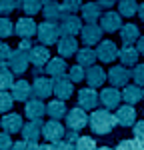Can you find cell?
I'll return each mask as SVG.
<instances>
[{"mask_svg":"<svg viewBox=\"0 0 144 150\" xmlns=\"http://www.w3.org/2000/svg\"><path fill=\"white\" fill-rule=\"evenodd\" d=\"M118 122H116V114H112L110 110L106 108H98V110H92V114H90V122H88V126L90 130L94 132V134H108V132H112L114 126H116Z\"/></svg>","mask_w":144,"mask_h":150,"instance_id":"6da1fadb","label":"cell"},{"mask_svg":"<svg viewBox=\"0 0 144 150\" xmlns=\"http://www.w3.org/2000/svg\"><path fill=\"white\" fill-rule=\"evenodd\" d=\"M36 34H38V42L48 46V44H58L62 32H60L58 22H48V20H44L42 24H38V32Z\"/></svg>","mask_w":144,"mask_h":150,"instance_id":"7a4b0ae2","label":"cell"},{"mask_svg":"<svg viewBox=\"0 0 144 150\" xmlns=\"http://www.w3.org/2000/svg\"><path fill=\"white\" fill-rule=\"evenodd\" d=\"M64 118H66V126L70 128V130H82V128L90 122V116L86 114V110L80 108V106L70 108Z\"/></svg>","mask_w":144,"mask_h":150,"instance_id":"3957f363","label":"cell"},{"mask_svg":"<svg viewBox=\"0 0 144 150\" xmlns=\"http://www.w3.org/2000/svg\"><path fill=\"white\" fill-rule=\"evenodd\" d=\"M58 26H60L62 36H76V34H80L82 28H84L82 20H80L76 14H64V16L60 18Z\"/></svg>","mask_w":144,"mask_h":150,"instance_id":"277c9868","label":"cell"},{"mask_svg":"<svg viewBox=\"0 0 144 150\" xmlns=\"http://www.w3.org/2000/svg\"><path fill=\"white\" fill-rule=\"evenodd\" d=\"M28 64H30V56H28L26 50H20V48L12 50L10 58H8V66H10V70L14 74H24Z\"/></svg>","mask_w":144,"mask_h":150,"instance_id":"5b68a950","label":"cell"},{"mask_svg":"<svg viewBox=\"0 0 144 150\" xmlns=\"http://www.w3.org/2000/svg\"><path fill=\"white\" fill-rule=\"evenodd\" d=\"M120 54V48L112 42V40H102L98 48H96V56L98 60H102L104 64H110V62H114Z\"/></svg>","mask_w":144,"mask_h":150,"instance_id":"8992f818","label":"cell"},{"mask_svg":"<svg viewBox=\"0 0 144 150\" xmlns=\"http://www.w3.org/2000/svg\"><path fill=\"white\" fill-rule=\"evenodd\" d=\"M64 134H66V130L64 126L60 124V120H48L44 122V128H42V136L50 142V144H54V142H58V140L64 138Z\"/></svg>","mask_w":144,"mask_h":150,"instance_id":"52a82bcc","label":"cell"},{"mask_svg":"<svg viewBox=\"0 0 144 150\" xmlns=\"http://www.w3.org/2000/svg\"><path fill=\"white\" fill-rule=\"evenodd\" d=\"M32 92H34V98H40V100H44L50 94H54V82H52V78L36 76L34 84H32Z\"/></svg>","mask_w":144,"mask_h":150,"instance_id":"ba28073f","label":"cell"},{"mask_svg":"<svg viewBox=\"0 0 144 150\" xmlns=\"http://www.w3.org/2000/svg\"><path fill=\"white\" fill-rule=\"evenodd\" d=\"M130 78H132V70H128L126 66H112L110 72H108V80L114 88H118V86L124 88Z\"/></svg>","mask_w":144,"mask_h":150,"instance_id":"9c48e42d","label":"cell"},{"mask_svg":"<svg viewBox=\"0 0 144 150\" xmlns=\"http://www.w3.org/2000/svg\"><path fill=\"white\" fill-rule=\"evenodd\" d=\"M36 32H38V24H36L30 16L20 18L18 22L14 24V34L18 36L20 40H22V38H32Z\"/></svg>","mask_w":144,"mask_h":150,"instance_id":"30bf717a","label":"cell"},{"mask_svg":"<svg viewBox=\"0 0 144 150\" xmlns=\"http://www.w3.org/2000/svg\"><path fill=\"white\" fill-rule=\"evenodd\" d=\"M54 82V96L60 98V100H66V98H70L72 92H74V88H72V84L74 82L70 80V76H58V78H52Z\"/></svg>","mask_w":144,"mask_h":150,"instance_id":"8fae6325","label":"cell"},{"mask_svg":"<svg viewBox=\"0 0 144 150\" xmlns=\"http://www.w3.org/2000/svg\"><path fill=\"white\" fill-rule=\"evenodd\" d=\"M100 26H102V30L108 32V34H112V32H118L120 28L124 26L122 24V16H120V12H104L102 14V18H100Z\"/></svg>","mask_w":144,"mask_h":150,"instance_id":"7c38bea8","label":"cell"},{"mask_svg":"<svg viewBox=\"0 0 144 150\" xmlns=\"http://www.w3.org/2000/svg\"><path fill=\"white\" fill-rule=\"evenodd\" d=\"M100 102V94L96 92L94 88H82L78 90V106L80 108H86V110H94Z\"/></svg>","mask_w":144,"mask_h":150,"instance_id":"4fadbf2b","label":"cell"},{"mask_svg":"<svg viewBox=\"0 0 144 150\" xmlns=\"http://www.w3.org/2000/svg\"><path fill=\"white\" fill-rule=\"evenodd\" d=\"M0 126L4 132L8 134H16V132H22L24 122H22V116L20 114H14V112H6L0 120Z\"/></svg>","mask_w":144,"mask_h":150,"instance_id":"5bb4252c","label":"cell"},{"mask_svg":"<svg viewBox=\"0 0 144 150\" xmlns=\"http://www.w3.org/2000/svg\"><path fill=\"white\" fill-rule=\"evenodd\" d=\"M102 32H104V30H102L100 24H86V26L82 28V32H80L84 46L100 44V40H102Z\"/></svg>","mask_w":144,"mask_h":150,"instance_id":"9a60e30c","label":"cell"},{"mask_svg":"<svg viewBox=\"0 0 144 150\" xmlns=\"http://www.w3.org/2000/svg\"><path fill=\"white\" fill-rule=\"evenodd\" d=\"M120 100H122V92H118V88H114V86L102 88V92H100V104H102V108H106V110L118 108Z\"/></svg>","mask_w":144,"mask_h":150,"instance_id":"2e32d148","label":"cell"},{"mask_svg":"<svg viewBox=\"0 0 144 150\" xmlns=\"http://www.w3.org/2000/svg\"><path fill=\"white\" fill-rule=\"evenodd\" d=\"M116 122L124 128L134 126V124L138 122V120H136V108H132V104L118 106V108H116Z\"/></svg>","mask_w":144,"mask_h":150,"instance_id":"e0dca14e","label":"cell"},{"mask_svg":"<svg viewBox=\"0 0 144 150\" xmlns=\"http://www.w3.org/2000/svg\"><path fill=\"white\" fill-rule=\"evenodd\" d=\"M24 114H26L28 120H42V116L46 114V104L42 102L40 98H30L26 102Z\"/></svg>","mask_w":144,"mask_h":150,"instance_id":"ac0fdd59","label":"cell"},{"mask_svg":"<svg viewBox=\"0 0 144 150\" xmlns=\"http://www.w3.org/2000/svg\"><path fill=\"white\" fill-rule=\"evenodd\" d=\"M10 94L14 100H18V102H28L34 92H32V86L28 84L26 80H16L14 82V86L10 88Z\"/></svg>","mask_w":144,"mask_h":150,"instance_id":"d6986e66","label":"cell"},{"mask_svg":"<svg viewBox=\"0 0 144 150\" xmlns=\"http://www.w3.org/2000/svg\"><path fill=\"white\" fill-rule=\"evenodd\" d=\"M28 56H30V62H32L34 66L46 68L48 60H50V52H48V46H44V44H36V46H32V50L28 52Z\"/></svg>","mask_w":144,"mask_h":150,"instance_id":"ffe728a7","label":"cell"},{"mask_svg":"<svg viewBox=\"0 0 144 150\" xmlns=\"http://www.w3.org/2000/svg\"><path fill=\"white\" fill-rule=\"evenodd\" d=\"M56 48H58V54L62 58H70L78 52V42L74 36H60Z\"/></svg>","mask_w":144,"mask_h":150,"instance_id":"44dd1931","label":"cell"},{"mask_svg":"<svg viewBox=\"0 0 144 150\" xmlns=\"http://www.w3.org/2000/svg\"><path fill=\"white\" fill-rule=\"evenodd\" d=\"M42 16H44V20H48V22H58L60 18L64 16L62 4L56 2V0H48V2H44V6H42Z\"/></svg>","mask_w":144,"mask_h":150,"instance_id":"7402d4cb","label":"cell"},{"mask_svg":"<svg viewBox=\"0 0 144 150\" xmlns=\"http://www.w3.org/2000/svg\"><path fill=\"white\" fill-rule=\"evenodd\" d=\"M138 56H140V52H138V48H134L132 44H122V48H120V62H122V66H136L138 64Z\"/></svg>","mask_w":144,"mask_h":150,"instance_id":"603a6c76","label":"cell"},{"mask_svg":"<svg viewBox=\"0 0 144 150\" xmlns=\"http://www.w3.org/2000/svg\"><path fill=\"white\" fill-rule=\"evenodd\" d=\"M80 12H82V20L86 24H96V20L102 18V6L98 2H86Z\"/></svg>","mask_w":144,"mask_h":150,"instance_id":"cb8c5ba5","label":"cell"},{"mask_svg":"<svg viewBox=\"0 0 144 150\" xmlns=\"http://www.w3.org/2000/svg\"><path fill=\"white\" fill-rule=\"evenodd\" d=\"M68 72V64L62 56H56V58H50L46 64V74L50 78H58V76H64Z\"/></svg>","mask_w":144,"mask_h":150,"instance_id":"d4e9b609","label":"cell"},{"mask_svg":"<svg viewBox=\"0 0 144 150\" xmlns=\"http://www.w3.org/2000/svg\"><path fill=\"white\" fill-rule=\"evenodd\" d=\"M108 78V74L102 70V66H90V68H86V82H88V86L90 88H98V86H102L104 80Z\"/></svg>","mask_w":144,"mask_h":150,"instance_id":"484cf974","label":"cell"},{"mask_svg":"<svg viewBox=\"0 0 144 150\" xmlns=\"http://www.w3.org/2000/svg\"><path fill=\"white\" fill-rule=\"evenodd\" d=\"M42 128H44V122L42 120H30L26 122L22 128V138L30 140V142H36V140L42 136Z\"/></svg>","mask_w":144,"mask_h":150,"instance_id":"4316f807","label":"cell"},{"mask_svg":"<svg viewBox=\"0 0 144 150\" xmlns=\"http://www.w3.org/2000/svg\"><path fill=\"white\" fill-rule=\"evenodd\" d=\"M142 88L138 86V84H126L124 86V90H122V100L126 104H138L140 100H142Z\"/></svg>","mask_w":144,"mask_h":150,"instance_id":"83f0119b","label":"cell"},{"mask_svg":"<svg viewBox=\"0 0 144 150\" xmlns=\"http://www.w3.org/2000/svg\"><path fill=\"white\" fill-rule=\"evenodd\" d=\"M96 60H98L96 50H92L90 46H84V48H80V50L76 52V64H80V66H84V68L94 66Z\"/></svg>","mask_w":144,"mask_h":150,"instance_id":"f1b7e54d","label":"cell"},{"mask_svg":"<svg viewBox=\"0 0 144 150\" xmlns=\"http://www.w3.org/2000/svg\"><path fill=\"white\" fill-rule=\"evenodd\" d=\"M138 38H140V28L136 24H124L120 28V40H122V44H134V42H138Z\"/></svg>","mask_w":144,"mask_h":150,"instance_id":"f546056e","label":"cell"},{"mask_svg":"<svg viewBox=\"0 0 144 150\" xmlns=\"http://www.w3.org/2000/svg\"><path fill=\"white\" fill-rule=\"evenodd\" d=\"M66 104H64V100H60V98H56V100H52V102L46 104V114L52 118V120H60V118H64L66 116Z\"/></svg>","mask_w":144,"mask_h":150,"instance_id":"4dcf8cb0","label":"cell"},{"mask_svg":"<svg viewBox=\"0 0 144 150\" xmlns=\"http://www.w3.org/2000/svg\"><path fill=\"white\" fill-rule=\"evenodd\" d=\"M14 72L10 66H6V62H0V90H10L14 86Z\"/></svg>","mask_w":144,"mask_h":150,"instance_id":"1f68e13d","label":"cell"},{"mask_svg":"<svg viewBox=\"0 0 144 150\" xmlns=\"http://www.w3.org/2000/svg\"><path fill=\"white\" fill-rule=\"evenodd\" d=\"M138 2L136 0H120L118 2V12L120 16H126V18H130L134 14H138Z\"/></svg>","mask_w":144,"mask_h":150,"instance_id":"d6a6232c","label":"cell"},{"mask_svg":"<svg viewBox=\"0 0 144 150\" xmlns=\"http://www.w3.org/2000/svg\"><path fill=\"white\" fill-rule=\"evenodd\" d=\"M42 0H22V8L20 10L26 12L28 16H34L38 12H42Z\"/></svg>","mask_w":144,"mask_h":150,"instance_id":"836d02e7","label":"cell"},{"mask_svg":"<svg viewBox=\"0 0 144 150\" xmlns=\"http://www.w3.org/2000/svg\"><path fill=\"white\" fill-rule=\"evenodd\" d=\"M62 12L64 14H74L82 10V0H62Z\"/></svg>","mask_w":144,"mask_h":150,"instance_id":"e575fe53","label":"cell"},{"mask_svg":"<svg viewBox=\"0 0 144 150\" xmlns=\"http://www.w3.org/2000/svg\"><path fill=\"white\" fill-rule=\"evenodd\" d=\"M116 150H144V144L136 138H128V140H120Z\"/></svg>","mask_w":144,"mask_h":150,"instance_id":"d590c367","label":"cell"},{"mask_svg":"<svg viewBox=\"0 0 144 150\" xmlns=\"http://www.w3.org/2000/svg\"><path fill=\"white\" fill-rule=\"evenodd\" d=\"M12 104H14V98H12V94H10V92H6V90H0V112H2V114L10 112Z\"/></svg>","mask_w":144,"mask_h":150,"instance_id":"8d00e7d4","label":"cell"},{"mask_svg":"<svg viewBox=\"0 0 144 150\" xmlns=\"http://www.w3.org/2000/svg\"><path fill=\"white\" fill-rule=\"evenodd\" d=\"M14 34V24L8 20V16H0V38H8Z\"/></svg>","mask_w":144,"mask_h":150,"instance_id":"74e56055","label":"cell"},{"mask_svg":"<svg viewBox=\"0 0 144 150\" xmlns=\"http://www.w3.org/2000/svg\"><path fill=\"white\" fill-rule=\"evenodd\" d=\"M76 150H98V146L92 136H80L76 142Z\"/></svg>","mask_w":144,"mask_h":150,"instance_id":"f35d334b","label":"cell"},{"mask_svg":"<svg viewBox=\"0 0 144 150\" xmlns=\"http://www.w3.org/2000/svg\"><path fill=\"white\" fill-rule=\"evenodd\" d=\"M68 76H70L72 82H82L84 78H86V70H84V66H80V64H74V66H70V70H68Z\"/></svg>","mask_w":144,"mask_h":150,"instance_id":"ab89813d","label":"cell"},{"mask_svg":"<svg viewBox=\"0 0 144 150\" xmlns=\"http://www.w3.org/2000/svg\"><path fill=\"white\" fill-rule=\"evenodd\" d=\"M14 8H18L16 0H0V16H8Z\"/></svg>","mask_w":144,"mask_h":150,"instance_id":"60d3db41","label":"cell"},{"mask_svg":"<svg viewBox=\"0 0 144 150\" xmlns=\"http://www.w3.org/2000/svg\"><path fill=\"white\" fill-rule=\"evenodd\" d=\"M132 78H134V84L144 86V64H136L132 68Z\"/></svg>","mask_w":144,"mask_h":150,"instance_id":"b9f144b4","label":"cell"},{"mask_svg":"<svg viewBox=\"0 0 144 150\" xmlns=\"http://www.w3.org/2000/svg\"><path fill=\"white\" fill-rule=\"evenodd\" d=\"M38 144L36 142H30V140H18L12 144V150H36Z\"/></svg>","mask_w":144,"mask_h":150,"instance_id":"7bdbcfd3","label":"cell"},{"mask_svg":"<svg viewBox=\"0 0 144 150\" xmlns=\"http://www.w3.org/2000/svg\"><path fill=\"white\" fill-rule=\"evenodd\" d=\"M12 138H10V134L8 132H0V150H12Z\"/></svg>","mask_w":144,"mask_h":150,"instance_id":"ee69618b","label":"cell"},{"mask_svg":"<svg viewBox=\"0 0 144 150\" xmlns=\"http://www.w3.org/2000/svg\"><path fill=\"white\" fill-rule=\"evenodd\" d=\"M52 148L54 150H76V144H72L68 140H58V142L52 144Z\"/></svg>","mask_w":144,"mask_h":150,"instance_id":"f6af8a7d","label":"cell"},{"mask_svg":"<svg viewBox=\"0 0 144 150\" xmlns=\"http://www.w3.org/2000/svg\"><path fill=\"white\" fill-rule=\"evenodd\" d=\"M134 138L140 140L144 144V120H138V122L134 124Z\"/></svg>","mask_w":144,"mask_h":150,"instance_id":"bcb514c9","label":"cell"},{"mask_svg":"<svg viewBox=\"0 0 144 150\" xmlns=\"http://www.w3.org/2000/svg\"><path fill=\"white\" fill-rule=\"evenodd\" d=\"M10 54H12L10 46H8L6 42H0V62H8Z\"/></svg>","mask_w":144,"mask_h":150,"instance_id":"7dc6e473","label":"cell"},{"mask_svg":"<svg viewBox=\"0 0 144 150\" xmlns=\"http://www.w3.org/2000/svg\"><path fill=\"white\" fill-rule=\"evenodd\" d=\"M64 138L68 140V142H72V144H76L78 138H80V136H78V130H70V128H68V130H66V134H64Z\"/></svg>","mask_w":144,"mask_h":150,"instance_id":"c3c4849f","label":"cell"},{"mask_svg":"<svg viewBox=\"0 0 144 150\" xmlns=\"http://www.w3.org/2000/svg\"><path fill=\"white\" fill-rule=\"evenodd\" d=\"M32 46H34V44L30 42V38H22V40L18 42V48H20V50H26V52H30Z\"/></svg>","mask_w":144,"mask_h":150,"instance_id":"681fc988","label":"cell"},{"mask_svg":"<svg viewBox=\"0 0 144 150\" xmlns=\"http://www.w3.org/2000/svg\"><path fill=\"white\" fill-rule=\"evenodd\" d=\"M98 4H100L102 8H110V6L116 4V0H98Z\"/></svg>","mask_w":144,"mask_h":150,"instance_id":"f907efd6","label":"cell"},{"mask_svg":"<svg viewBox=\"0 0 144 150\" xmlns=\"http://www.w3.org/2000/svg\"><path fill=\"white\" fill-rule=\"evenodd\" d=\"M136 48H138V52L144 56V36H140V38H138V44H136Z\"/></svg>","mask_w":144,"mask_h":150,"instance_id":"816d5d0a","label":"cell"},{"mask_svg":"<svg viewBox=\"0 0 144 150\" xmlns=\"http://www.w3.org/2000/svg\"><path fill=\"white\" fill-rule=\"evenodd\" d=\"M36 150H54V148H52V144H38Z\"/></svg>","mask_w":144,"mask_h":150,"instance_id":"f5cc1de1","label":"cell"},{"mask_svg":"<svg viewBox=\"0 0 144 150\" xmlns=\"http://www.w3.org/2000/svg\"><path fill=\"white\" fill-rule=\"evenodd\" d=\"M138 16H140V20L144 22V2L140 4V6H138Z\"/></svg>","mask_w":144,"mask_h":150,"instance_id":"db71d44e","label":"cell"},{"mask_svg":"<svg viewBox=\"0 0 144 150\" xmlns=\"http://www.w3.org/2000/svg\"><path fill=\"white\" fill-rule=\"evenodd\" d=\"M98 150H112L110 146H102V148H98Z\"/></svg>","mask_w":144,"mask_h":150,"instance_id":"11a10c76","label":"cell"},{"mask_svg":"<svg viewBox=\"0 0 144 150\" xmlns=\"http://www.w3.org/2000/svg\"><path fill=\"white\" fill-rule=\"evenodd\" d=\"M44 2H48V0H42V4H44Z\"/></svg>","mask_w":144,"mask_h":150,"instance_id":"9f6ffc18","label":"cell"},{"mask_svg":"<svg viewBox=\"0 0 144 150\" xmlns=\"http://www.w3.org/2000/svg\"><path fill=\"white\" fill-rule=\"evenodd\" d=\"M142 96H144V88H142Z\"/></svg>","mask_w":144,"mask_h":150,"instance_id":"6f0895ef","label":"cell"}]
</instances>
